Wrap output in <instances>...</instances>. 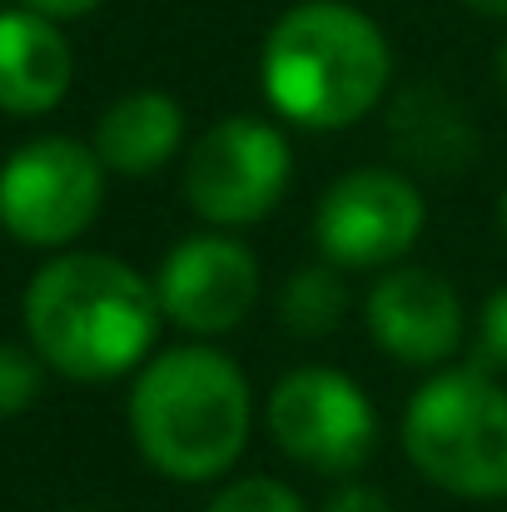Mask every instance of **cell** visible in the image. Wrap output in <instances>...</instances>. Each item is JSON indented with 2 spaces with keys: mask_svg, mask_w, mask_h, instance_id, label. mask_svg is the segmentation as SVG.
Segmentation results:
<instances>
[{
  "mask_svg": "<svg viewBox=\"0 0 507 512\" xmlns=\"http://www.w3.org/2000/svg\"><path fill=\"white\" fill-rule=\"evenodd\" d=\"M468 10H478V15H493V20H507V0H463Z\"/></svg>",
  "mask_w": 507,
  "mask_h": 512,
  "instance_id": "20",
  "label": "cell"
},
{
  "mask_svg": "<svg viewBox=\"0 0 507 512\" xmlns=\"http://www.w3.org/2000/svg\"><path fill=\"white\" fill-rule=\"evenodd\" d=\"M498 219H503V234H507V184H503V199H498Z\"/></svg>",
  "mask_w": 507,
  "mask_h": 512,
  "instance_id": "22",
  "label": "cell"
},
{
  "mask_svg": "<svg viewBox=\"0 0 507 512\" xmlns=\"http://www.w3.org/2000/svg\"><path fill=\"white\" fill-rule=\"evenodd\" d=\"M269 438L304 468L343 478L373 458L378 413L368 393L338 368H294L264 408Z\"/></svg>",
  "mask_w": 507,
  "mask_h": 512,
  "instance_id": "7",
  "label": "cell"
},
{
  "mask_svg": "<svg viewBox=\"0 0 507 512\" xmlns=\"http://www.w3.org/2000/svg\"><path fill=\"white\" fill-rule=\"evenodd\" d=\"M160 294L125 259L60 254L25 289L30 348L75 383L130 373L160 334Z\"/></svg>",
  "mask_w": 507,
  "mask_h": 512,
  "instance_id": "1",
  "label": "cell"
},
{
  "mask_svg": "<svg viewBox=\"0 0 507 512\" xmlns=\"http://www.w3.org/2000/svg\"><path fill=\"white\" fill-rule=\"evenodd\" d=\"M160 309L189 334H229L259 304V264L229 234H194L160 264Z\"/></svg>",
  "mask_w": 507,
  "mask_h": 512,
  "instance_id": "9",
  "label": "cell"
},
{
  "mask_svg": "<svg viewBox=\"0 0 507 512\" xmlns=\"http://www.w3.org/2000/svg\"><path fill=\"white\" fill-rule=\"evenodd\" d=\"M324 512H393V508H388V498H383L378 488H368V483H348V488H338L334 498L324 503Z\"/></svg>",
  "mask_w": 507,
  "mask_h": 512,
  "instance_id": "18",
  "label": "cell"
},
{
  "mask_svg": "<svg viewBox=\"0 0 507 512\" xmlns=\"http://www.w3.org/2000/svg\"><path fill=\"white\" fill-rule=\"evenodd\" d=\"M204 512H304V503H299L294 488H284L274 478H239Z\"/></svg>",
  "mask_w": 507,
  "mask_h": 512,
  "instance_id": "16",
  "label": "cell"
},
{
  "mask_svg": "<svg viewBox=\"0 0 507 512\" xmlns=\"http://www.w3.org/2000/svg\"><path fill=\"white\" fill-rule=\"evenodd\" d=\"M289 174H294L289 140L269 120L234 115L194 140L184 165V199L199 219L219 229H239V224H259L284 199Z\"/></svg>",
  "mask_w": 507,
  "mask_h": 512,
  "instance_id": "6",
  "label": "cell"
},
{
  "mask_svg": "<svg viewBox=\"0 0 507 512\" xmlns=\"http://www.w3.org/2000/svg\"><path fill=\"white\" fill-rule=\"evenodd\" d=\"M388 75L393 55L383 30L343 0L294 5L259 55L269 105L304 130H343L363 120L383 100Z\"/></svg>",
  "mask_w": 507,
  "mask_h": 512,
  "instance_id": "3",
  "label": "cell"
},
{
  "mask_svg": "<svg viewBox=\"0 0 507 512\" xmlns=\"http://www.w3.org/2000/svg\"><path fill=\"white\" fill-rule=\"evenodd\" d=\"M343 309H348V284H343L338 264H309L284 284V309L279 314L299 339H324V334L338 329Z\"/></svg>",
  "mask_w": 507,
  "mask_h": 512,
  "instance_id": "14",
  "label": "cell"
},
{
  "mask_svg": "<svg viewBox=\"0 0 507 512\" xmlns=\"http://www.w3.org/2000/svg\"><path fill=\"white\" fill-rule=\"evenodd\" d=\"M249 378L219 348H165L145 363L130 393V433L155 473L209 483L234 468L249 443Z\"/></svg>",
  "mask_w": 507,
  "mask_h": 512,
  "instance_id": "2",
  "label": "cell"
},
{
  "mask_svg": "<svg viewBox=\"0 0 507 512\" xmlns=\"http://www.w3.org/2000/svg\"><path fill=\"white\" fill-rule=\"evenodd\" d=\"M75 75L70 45L55 20L35 10L0 15V110L5 115H45L65 100Z\"/></svg>",
  "mask_w": 507,
  "mask_h": 512,
  "instance_id": "11",
  "label": "cell"
},
{
  "mask_svg": "<svg viewBox=\"0 0 507 512\" xmlns=\"http://www.w3.org/2000/svg\"><path fill=\"white\" fill-rule=\"evenodd\" d=\"M498 85H503V95H507V40L498 45Z\"/></svg>",
  "mask_w": 507,
  "mask_h": 512,
  "instance_id": "21",
  "label": "cell"
},
{
  "mask_svg": "<svg viewBox=\"0 0 507 512\" xmlns=\"http://www.w3.org/2000/svg\"><path fill=\"white\" fill-rule=\"evenodd\" d=\"M179 140H184V110L160 90H135L115 100L95 125L100 165L120 174H155L174 160Z\"/></svg>",
  "mask_w": 507,
  "mask_h": 512,
  "instance_id": "12",
  "label": "cell"
},
{
  "mask_svg": "<svg viewBox=\"0 0 507 512\" xmlns=\"http://www.w3.org/2000/svg\"><path fill=\"white\" fill-rule=\"evenodd\" d=\"M105 199V165L95 150L65 135L20 145L0 165V229L30 249H60L80 239Z\"/></svg>",
  "mask_w": 507,
  "mask_h": 512,
  "instance_id": "5",
  "label": "cell"
},
{
  "mask_svg": "<svg viewBox=\"0 0 507 512\" xmlns=\"http://www.w3.org/2000/svg\"><path fill=\"white\" fill-rule=\"evenodd\" d=\"M388 135L403 145L408 160H418L423 170H458L468 165L478 150V135L473 125L463 120V110L443 95V90H403L393 115H388Z\"/></svg>",
  "mask_w": 507,
  "mask_h": 512,
  "instance_id": "13",
  "label": "cell"
},
{
  "mask_svg": "<svg viewBox=\"0 0 507 512\" xmlns=\"http://www.w3.org/2000/svg\"><path fill=\"white\" fill-rule=\"evenodd\" d=\"M40 363H45L40 353H30L20 343H0V418L25 413L40 398V383H45Z\"/></svg>",
  "mask_w": 507,
  "mask_h": 512,
  "instance_id": "15",
  "label": "cell"
},
{
  "mask_svg": "<svg viewBox=\"0 0 507 512\" xmlns=\"http://www.w3.org/2000/svg\"><path fill=\"white\" fill-rule=\"evenodd\" d=\"M403 448L453 498H507V388L483 368L428 378L403 413Z\"/></svg>",
  "mask_w": 507,
  "mask_h": 512,
  "instance_id": "4",
  "label": "cell"
},
{
  "mask_svg": "<svg viewBox=\"0 0 507 512\" xmlns=\"http://www.w3.org/2000/svg\"><path fill=\"white\" fill-rule=\"evenodd\" d=\"M368 334L398 363H443L463 348V299L433 269H388L368 294Z\"/></svg>",
  "mask_w": 507,
  "mask_h": 512,
  "instance_id": "10",
  "label": "cell"
},
{
  "mask_svg": "<svg viewBox=\"0 0 507 512\" xmlns=\"http://www.w3.org/2000/svg\"><path fill=\"white\" fill-rule=\"evenodd\" d=\"M25 10H35V15H45V20H80V15H90L100 0H20Z\"/></svg>",
  "mask_w": 507,
  "mask_h": 512,
  "instance_id": "19",
  "label": "cell"
},
{
  "mask_svg": "<svg viewBox=\"0 0 507 512\" xmlns=\"http://www.w3.org/2000/svg\"><path fill=\"white\" fill-rule=\"evenodd\" d=\"M478 358L507 368V289H498L488 304H483V319H478Z\"/></svg>",
  "mask_w": 507,
  "mask_h": 512,
  "instance_id": "17",
  "label": "cell"
},
{
  "mask_svg": "<svg viewBox=\"0 0 507 512\" xmlns=\"http://www.w3.org/2000/svg\"><path fill=\"white\" fill-rule=\"evenodd\" d=\"M423 194L393 170H353L329 184L319 204V249L338 269H388L423 234Z\"/></svg>",
  "mask_w": 507,
  "mask_h": 512,
  "instance_id": "8",
  "label": "cell"
}]
</instances>
